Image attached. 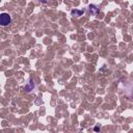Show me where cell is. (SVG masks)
I'll list each match as a JSON object with an SVG mask.
<instances>
[{
	"label": "cell",
	"instance_id": "6da1fadb",
	"mask_svg": "<svg viewBox=\"0 0 133 133\" xmlns=\"http://www.w3.org/2000/svg\"><path fill=\"white\" fill-rule=\"evenodd\" d=\"M11 21L10 16L7 12H2L0 14V25L1 26H7Z\"/></svg>",
	"mask_w": 133,
	"mask_h": 133
},
{
	"label": "cell",
	"instance_id": "7a4b0ae2",
	"mask_svg": "<svg viewBox=\"0 0 133 133\" xmlns=\"http://www.w3.org/2000/svg\"><path fill=\"white\" fill-rule=\"evenodd\" d=\"M88 10H89V12H90L91 15L96 16V15L99 12L100 8H99V6H98V5H95V4H90V5H88Z\"/></svg>",
	"mask_w": 133,
	"mask_h": 133
},
{
	"label": "cell",
	"instance_id": "3957f363",
	"mask_svg": "<svg viewBox=\"0 0 133 133\" xmlns=\"http://www.w3.org/2000/svg\"><path fill=\"white\" fill-rule=\"evenodd\" d=\"M33 88H34V82H33V80L30 78V79H29V82L25 85V90H26L27 92H29V91H31Z\"/></svg>",
	"mask_w": 133,
	"mask_h": 133
},
{
	"label": "cell",
	"instance_id": "277c9868",
	"mask_svg": "<svg viewBox=\"0 0 133 133\" xmlns=\"http://www.w3.org/2000/svg\"><path fill=\"white\" fill-rule=\"evenodd\" d=\"M84 14V10H79V9H73L71 11V15L75 18H78V17H81L82 15Z\"/></svg>",
	"mask_w": 133,
	"mask_h": 133
},
{
	"label": "cell",
	"instance_id": "5b68a950",
	"mask_svg": "<svg viewBox=\"0 0 133 133\" xmlns=\"http://www.w3.org/2000/svg\"><path fill=\"white\" fill-rule=\"evenodd\" d=\"M39 1H41V2H43V3H46L48 0H39Z\"/></svg>",
	"mask_w": 133,
	"mask_h": 133
}]
</instances>
